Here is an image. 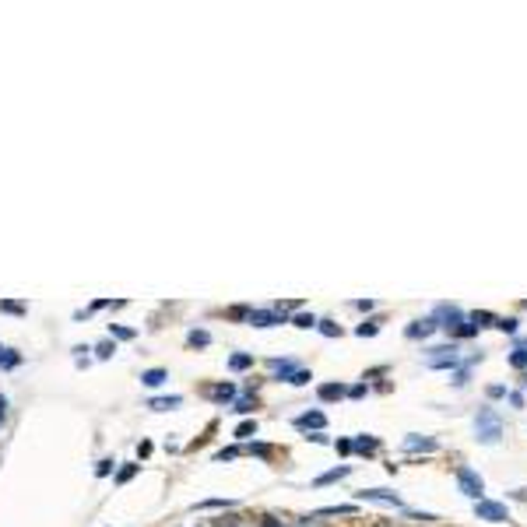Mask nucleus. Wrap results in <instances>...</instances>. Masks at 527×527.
Wrapping results in <instances>:
<instances>
[{
	"instance_id": "ddd939ff",
	"label": "nucleus",
	"mask_w": 527,
	"mask_h": 527,
	"mask_svg": "<svg viewBox=\"0 0 527 527\" xmlns=\"http://www.w3.org/2000/svg\"><path fill=\"white\" fill-rule=\"evenodd\" d=\"M317 394H320V401H341V397H345V387H341V383H324Z\"/></svg>"
},
{
	"instance_id": "f3484780",
	"label": "nucleus",
	"mask_w": 527,
	"mask_h": 527,
	"mask_svg": "<svg viewBox=\"0 0 527 527\" xmlns=\"http://www.w3.org/2000/svg\"><path fill=\"white\" fill-rule=\"evenodd\" d=\"M377 330H380V320H366V324H359V327H355V334H359V337H373Z\"/></svg>"
},
{
	"instance_id": "e433bc0d",
	"label": "nucleus",
	"mask_w": 527,
	"mask_h": 527,
	"mask_svg": "<svg viewBox=\"0 0 527 527\" xmlns=\"http://www.w3.org/2000/svg\"><path fill=\"white\" fill-rule=\"evenodd\" d=\"M306 440H313V443H330V440L324 436V432H309V436H306Z\"/></svg>"
},
{
	"instance_id": "9b49d317",
	"label": "nucleus",
	"mask_w": 527,
	"mask_h": 527,
	"mask_svg": "<svg viewBox=\"0 0 527 527\" xmlns=\"http://www.w3.org/2000/svg\"><path fill=\"white\" fill-rule=\"evenodd\" d=\"M377 447H380L377 436H355V440H352V453H373Z\"/></svg>"
},
{
	"instance_id": "20e7f679",
	"label": "nucleus",
	"mask_w": 527,
	"mask_h": 527,
	"mask_svg": "<svg viewBox=\"0 0 527 527\" xmlns=\"http://www.w3.org/2000/svg\"><path fill=\"white\" fill-rule=\"evenodd\" d=\"M250 320L254 327H274V324H285V313L282 309H250Z\"/></svg>"
},
{
	"instance_id": "c756f323",
	"label": "nucleus",
	"mask_w": 527,
	"mask_h": 527,
	"mask_svg": "<svg viewBox=\"0 0 527 527\" xmlns=\"http://www.w3.org/2000/svg\"><path fill=\"white\" fill-rule=\"evenodd\" d=\"M96 352H99V359H109V355L116 352V345H113V341H102V345H99Z\"/></svg>"
},
{
	"instance_id": "423d86ee",
	"label": "nucleus",
	"mask_w": 527,
	"mask_h": 527,
	"mask_svg": "<svg viewBox=\"0 0 527 527\" xmlns=\"http://www.w3.org/2000/svg\"><path fill=\"white\" fill-rule=\"evenodd\" d=\"M295 425H299L302 432H309V429L320 432V429L327 425V418H324V412H306V415H299V418H295Z\"/></svg>"
},
{
	"instance_id": "0eeeda50",
	"label": "nucleus",
	"mask_w": 527,
	"mask_h": 527,
	"mask_svg": "<svg viewBox=\"0 0 527 527\" xmlns=\"http://www.w3.org/2000/svg\"><path fill=\"white\" fill-rule=\"evenodd\" d=\"M405 447H408V450H422V453H436V450H440V443L429 440V436H408Z\"/></svg>"
},
{
	"instance_id": "f8f14e48",
	"label": "nucleus",
	"mask_w": 527,
	"mask_h": 527,
	"mask_svg": "<svg viewBox=\"0 0 527 527\" xmlns=\"http://www.w3.org/2000/svg\"><path fill=\"white\" fill-rule=\"evenodd\" d=\"M179 405H183L179 394H172V397H155V401H151L155 412H172V408H179Z\"/></svg>"
},
{
	"instance_id": "72a5a7b5",
	"label": "nucleus",
	"mask_w": 527,
	"mask_h": 527,
	"mask_svg": "<svg viewBox=\"0 0 527 527\" xmlns=\"http://www.w3.org/2000/svg\"><path fill=\"white\" fill-rule=\"evenodd\" d=\"M236 453H239V450H236V447H229V450H218V460H232V457H236Z\"/></svg>"
},
{
	"instance_id": "5701e85b",
	"label": "nucleus",
	"mask_w": 527,
	"mask_h": 527,
	"mask_svg": "<svg viewBox=\"0 0 527 527\" xmlns=\"http://www.w3.org/2000/svg\"><path fill=\"white\" fill-rule=\"evenodd\" d=\"M254 408H257L254 397H239V401H236V412H239V415H250Z\"/></svg>"
},
{
	"instance_id": "ea45409f",
	"label": "nucleus",
	"mask_w": 527,
	"mask_h": 527,
	"mask_svg": "<svg viewBox=\"0 0 527 527\" xmlns=\"http://www.w3.org/2000/svg\"><path fill=\"white\" fill-rule=\"evenodd\" d=\"M264 527H282V524H278V520H267V524H264Z\"/></svg>"
},
{
	"instance_id": "6e6552de",
	"label": "nucleus",
	"mask_w": 527,
	"mask_h": 527,
	"mask_svg": "<svg viewBox=\"0 0 527 527\" xmlns=\"http://www.w3.org/2000/svg\"><path fill=\"white\" fill-rule=\"evenodd\" d=\"M436 327H440V324H436V320L429 317V320H415V324H412V327H408L405 334H408V337H429V334L436 330Z\"/></svg>"
},
{
	"instance_id": "f257e3e1",
	"label": "nucleus",
	"mask_w": 527,
	"mask_h": 527,
	"mask_svg": "<svg viewBox=\"0 0 527 527\" xmlns=\"http://www.w3.org/2000/svg\"><path fill=\"white\" fill-rule=\"evenodd\" d=\"M475 432H478V443L495 447V443H500V436H503V422H500V415H495L492 408H482L478 418H475Z\"/></svg>"
},
{
	"instance_id": "cd10ccee",
	"label": "nucleus",
	"mask_w": 527,
	"mask_h": 527,
	"mask_svg": "<svg viewBox=\"0 0 527 527\" xmlns=\"http://www.w3.org/2000/svg\"><path fill=\"white\" fill-rule=\"evenodd\" d=\"M0 309H4V313H14V317L25 313V306H21V302H0Z\"/></svg>"
},
{
	"instance_id": "7ed1b4c3",
	"label": "nucleus",
	"mask_w": 527,
	"mask_h": 527,
	"mask_svg": "<svg viewBox=\"0 0 527 527\" xmlns=\"http://www.w3.org/2000/svg\"><path fill=\"white\" fill-rule=\"evenodd\" d=\"M475 517H478V520H489V524H506V520H510V510H506V503L478 500V503H475Z\"/></svg>"
},
{
	"instance_id": "39448f33",
	"label": "nucleus",
	"mask_w": 527,
	"mask_h": 527,
	"mask_svg": "<svg viewBox=\"0 0 527 527\" xmlns=\"http://www.w3.org/2000/svg\"><path fill=\"white\" fill-rule=\"evenodd\" d=\"M359 500H366V503H387V506H405V503H401L394 492H387V489H362Z\"/></svg>"
},
{
	"instance_id": "7c9ffc66",
	"label": "nucleus",
	"mask_w": 527,
	"mask_h": 527,
	"mask_svg": "<svg viewBox=\"0 0 527 527\" xmlns=\"http://www.w3.org/2000/svg\"><path fill=\"white\" fill-rule=\"evenodd\" d=\"M495 327H500L503 334H517V320H495Z\"/></svg>"
},
{
	"instance_id": "4c0bfd02",
	"label": "nucleus",
	"mask_w": 527,
	"mask_h": 527,
	"mask_svg": "<svg viewBox=\"0 0 527 527\" xmlns=\"http://www.w3.org/2000/svg\"><path fill=\"white\" fill-rule=\"evenodd\" d=\"M345 394H348V397H362V394H366V387H362V383H355V387H352V390H345Z\"/></svg>"
},
{
	"instance_id": "4468645a",
	"label": "nucleus",
	"mask_w": 527,
	"mask_h": 527,
	"mask_svg": "<svg viewBox=\"0 0 527 527\" xmlns=\"http://www.w3.org/2000/svg\"><path fill=\"white\" fill-rule=\"evenodd\" d=\"M21 362V355L14 352V348H4V345H0V369H14Z\"/></svg>"
},
{
	"instance_id": "393cba45",
	"label": "nucleus",
	"mask_w": 527,
	"mask_h": 527,
	"mask_svg": "<svg viewBox=\"0 0 527 527\" xmlns=\"http://www.w3.org/2000/svg\"><path fill=\"white\" fill-rule=\"evenodd\" d=\"M309 380H313V377H309V373H306V369H295V373L289 377V383H292V387H306Z\"/></svg>"
},
{
	"instance_id": "473e14b6",
	"label": "nucleus",
	"mask_w": 527,
	"mask_h": 527,
	"mask_svg": "<svg viewBox=\"0 0 527 527\" xmlns=\"http://www.w3.org/2000/svg\"><path fill=\"white\" fill-rule=\"evenodd\" d=\"M475 330H478V327H475V324H460V327H457V334H464V337H471V334H475Z\"/></svg>"
},
{
	"instance_id": "a878e982",
	"label": "nucleus",
	"mask_w": 527,
	"mask_h": 527,
	"mask_svg": "<svg viewBox=\"0 0 527 527\" xmlns=\"http://www.w3.org/2000/svg\"><path fill=\"white\" fill-rule=\"evenodd\" d=\"M218 506H232L229 500H204V503H197V510H218Z\"/></svg>"
},
{
	"instance_id": "4be33fe9",
	"label": "nucleus",
	"mask_w": 527,
	"mask_h": 527,
	"mask_svg": "<svg viewBox=\"0 0 527 527\" xmlns=\"http://www.w3.org/2000/svg\"><path fill=\"white\" fill-rule=\"evenodd\" d=\"M295 327H302V330H309V327H317V317L313 313H295V320H292Z\"/></svg>"
},
{
	"instance_id": "6ab92c4d",
	"label": "nucleus",
	"mask_w": 527,
	"mask_h": 527,
	"mask_svg": "<svg viewBox=\"0 0 527 527\" xmlns=\"http://www.w3.org/2000/svg\"><path fill=\"white\" fill-rule=\"evenodd\" d=\"M250 436H257V422H243L236 429V440H250Z\"/></svg>"
},
{
	"instance_id": "a211bd4d",
	"label": "nucleus",
	"mask_w": 527,
	"mask_h": 527,
	"mask_svg": "<svg viewBox=\"0 0 527 527\" xmlns=\"http://www.w3.org/2000/svg\"><path fill=\"white\" fill-rule=\"evenodd\" d=\"M317 327H320L324 337H341V327H337L334 320H317Z\"/></svg>"
},
{
	"instance_id": "58836bf2",
	"label": "nucleus",
	"mask_w": 527,
	"mask_h": 527,
	"mask_svg": "<svg viewBox=\"0 0 527 527\" xmlns=\"http://www.w3.org/2000/svg\"><path fill=\"white\" fill-rule=\"evenodd\" d=\"M113 471V460H99V475H109Z\"/></svg>"
},
{
	"instance_id": "9d476101",
	"label": "nucleus",
	"mask_w": 527,
	"mask_h": 527,
	"mask_svg": "<svg viewBox=\"0 0 527 527\" xmlns=\"http://www.w3.org/2000/svg\"><path fill=\"white\" fill-rule=\"evenodd\" d=\"M166 380H169L166 369H144V373H141V383H144V387H162Z\"/></svg>"
},
{
	"instance_id": "aec40b11",
	"label": "nucleus",
	"mask_w": 527,
	"mask_h": 527,
	"mask_svg": "<svg viewBox=\"0 0 527 527\" xmlns=\"http://www.w3.org/2000/svg\"><path fill=\"white\" fill-rule=\"evenodd\" d=\"M271 369H274L278 377H292L295 373V362H289V359L285 362H271Z\"/></svg>"
},
{
	"instance_id": "dca6fc26",
	"label": "nucleus",
	"mask_w": 527,
	"mask_h": 527,
	"mask_svg": "<svg viewBox=\"0 0 527 527\" xmlns=\"http://www.w3.org/2000/svg\"><path fill=\"white\" fill-rule=\"evenodd\" d=\"M187 341H190L194 348H208V345H211V334H208V330H190Z\"/></svg>"
},
{
	"instance_id": "c9c22d12",
	"label": "nucleus",
	"mask_w": 527,
	"mask_h": 527,
	"mask_svg": "<svg viewBox=\"0 0 527 527\" xmlns=\"http://www.w3.org/2000/svg\"><path fill=\"white\" fill-rule=\"evenodd\" d=\"M510 401H513V408H524V394H520V390H513Z\"/></svg>"
},
{
	"instance_id": "bb28decb",
	"label": "nucleus",
	"mask_w": 527,
	"mask_h": 527,
	"mask_svg": "<svg viewBox=\"0 0 527 527\" xmlns=\"http://www.w3.org/2000/svg\"><path fill=\"white\" fill-rule=\"evenodd\" d=\"M134 475H137V464H127V468H123V471H120V475H116V482H120V485H123V482H131V478H134Z\"/></svg>"
},
{
	"instance_id": "412c9836",
	"label": "nucleus",
	"mask_w": 527,
	"mask_h": 527,
	"mask_svg": "<svg viewBox=\"0 0 527 527\" xmlns=\"http://www.w3.org/2000/svg\"><path fill=\"white\" fill-rule=\"evenodd\" d=\"M510 366H513V369H524V366H527V348H513V352H510Z\"/></svg>"
},
{
	"instance_id": "2eb2a0df",
	"label": "nucleus",
	"mask_w": 527,
	"mask_h": 527,
	"mask_svg": "<svg viewBox=\"0 0 527 527\" xmlns=\"http://www.w3.org/2000/svg\"><path fill=\"white\" fill-rule=\"evenodd\" d=\"M211 397L214 401H232L236 397V387L232 383H218V387H211Z\"/></svg>"
},
{
	"instance_id": "f03ea898",
	"label": "nucleus",
	"mask_w": 527,
	"mask_h": 527,
	"mask_svg": "<svg viewBox=\"0 0 527 527\" xmlns=\"http://www.w3.org/2000/svg\"><path fill=\"white\" fill-rule=\"evenodd\" d=\"M457 485H460V492L468 495V500H485V482H482V475L478 471H471V468H457Z\"/></svg>"
},
{
	"instance_id": "a19ab883",
	"label": "nucleus",
	"mask_w": 527,
	"mask_h": 527,
	"mask_svg": "<svg viewBox=\"0 0 527 527\" xmlns=\"http://www.w3.org/2000/svg\"><path fill=\"white\" fill-rule=\"evenodd\" d=\"M520 383H524V387H527V373H524V380H520Z\"/></svg>"
},
{
	"instance_id": "f704fd0d",
	"label": "nucleus",
	"mask_w": 527,
	"mask_h": 527,
	"mask_svg": "<svg viewBox=\"0 0 527 527\" xmlns=\"http://www.w3.org/2000/svg\"><path fill=\"white\" fill-rule=\"evenodd\" d=\"M334 447H337V450H341V453H352V440H337V443H334Z\"/></svg>"
},
{
	"instance_id": "b1692460",
	"label": "nucleus",
	"mask_w": 527,
	"mask_h": 527,
	"mask_svg": "<svg viewBox=\"0 0 527 527\" xmlns=\"http://www.w3.org/2000/svg\"><path fill=\"white\" fill-rule=\"evenodd\" d=\"M229 366H232V369H250V366H254V355H232Z\"/></svg>"
},
{
	"instance_id": "2f4dec72",
	"label": "nucleus",
	"mask_w": 527,
	"mask_h": 527,
	"mask_svg": "<svg viewBox=\"0 0 527 527\" xmlns=\"http://www.w3.org/2000/svg\"><path fill=\"white\" fill-rule=\"evenodd\" d=\"M489 397H492V401H495V397H506V387H503V383H492V387H489Z\"/></svg>"
},
{
	"instance_id": "1a4fd4ad",
	"label": "nucleus",
	"mask_w": 527,
	"mask_h": 527,
	"mask_svg": "<svg viewBox=\"0 0 527 527\" xmlns=\"http://www.w3.org/2000/svg\"><path fill=\"white\" fill-rule=\"evenodd\" d=\"M348 475H352V464H341V468H334V471H324L317 478V485H330V482H341V478H348Z\"/></svg>"
},
{
	"instance_id": "c85d7f7f",
	"label": "nucleus",
	"mask_w": 527,
	"mask_h": 527,
	"mask_svg": "<svg viewBox=\"0 0 527 527\" xmlns=\"http://www.w3.org/2000/svg\"><path fill=\"white\" fill-rule=\"evenodd\" d=\"M109 330H113V337H120V341H131V337H134L131 327H109Z\"/></svg>"
}]
</instances>
